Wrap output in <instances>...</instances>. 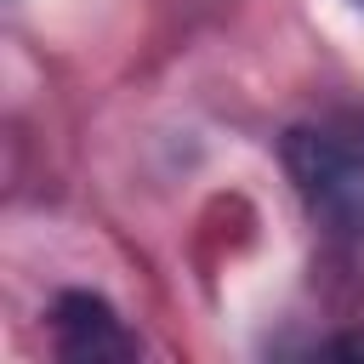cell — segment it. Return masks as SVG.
I'll return each instance as SVG.
<instances>
[{
    "instance_id": "cell-1",
    "label": "cell",
    "mask_w": 364,
    "mask_h": 364,
    "mask_svg": "<svg viewBox=\"0 0 364 364\" xmlns=\"http://www.w3.org/2000/svg\"><path fill=\"white\" fill-rule=\"evenodd\" d=\"M284 171L318 228L364 239V108L301 119L284 136Z\"/></svg>"
},
{
    "instance_id": "cell-2",
    "label": "cell",
    "mask_w": 364,
    "mask_h": 364,
    "mask_svg": "<svg viewBox=\"0 0 364 364\" xmlns=\"http://www.w3.org/2000/svg\"><path fill=\"white\" fill-rule=\"evenodd\" d=\"M51 330H57V353L74 358V364H91V358H131L136 353V336L119 324V313L91 296V290H68L57 296L51 307Z\"/></svg>"
}]
</instances>
